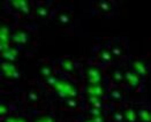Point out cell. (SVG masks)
Instances as JSON below:
<instances>
[{
    "mask_svg": "<svg viewBox=\"0 0 151 122\" xmlns=\"http://www.w3.org/2000/svg\"><path fill=\"white\" fill-rule=\"evenodd\" d=\"M133 68H134L135 74H140V75H145L147 74V68L143 65V62H141V61H134L133 62Z\"/></svg>",
    "mask_w": 151,
    "mask_h": 122,
    "instance_id": "cell-7",
    "label": "cell"
},
{
    "mask_svg": "<svg viewBox=\"0 0 151 122\" xmlns=\"http://www.w3.org/2000/svg\"><path fill=\"white\" fill-rule=\"evenodd\" d=\"M2 55L7 61H13L17 55V51L14 48L7 47V48H5V51H2Z\"/></svg>",
    "mask_w": 151,
    "mask_h": 122,
    "instance_id": "cell-8",
    "label": "cell"
},
{
    "mask_svg": "<svg viewBox=\"0 0 151 122\" xmlns=\"http://www.w3.org/2000/svg\"><path fill=\"white\" fill-rule=\"evenodd\" d=\"M2 70L5 73V76L9 78H19L20 74L16 69V67L12 62H5L2 63Z\"/></svg>",
    "mask_w": 151,
    "mask_h": 122,
    "instance_id": "cell-2",
    "label": "cell"
},
{
    "mask_svg": "<svg viewBox=\"0 0 151 122\" xmlns=\"http://www.w3.org/2000/svg\"><path fill=\"white\" fill-rule=\"evenodd\" d=\"M87 92L90 94V97H97V98H100L103 96V90L102 88L98 85V84H95V85H90L88 88Z\"/></svg>",
    "mask_w": 151,
    "mask_h": 122,
    "instance_id": "cell-6",
    "label": "cell"
},
{
    "mask_svg": "<svg viewBox=\"0 0 151 122\" xmlns=\"http://www.w3.org/2000/svg\"><path fill=\"white\" fill-rule=\"evenodd\" d=\"M140 115L142 116V119L144 118V120H149V119H151V115L148 113V112H147V111H141Z\"/></svg>",
    "mask_w": 151,
    "mask_h": 122,
    "instance_id": "cell-21",
    "label": "cell"
},
{
    "mask_svg": "<svg viewBox=\"0 0 151 122\" xmlns=\"http://www.w3.org/2000/svg\"><path fill=\"white\" fill-rule=\"evenodd\" d=\"M111 97H112V98H114V99H118V100H119V99L122 98V94H121L118 90H113V91L111 92Z\"/></svg>",
    "mask_w": 151,
    "mask_h": 122,
    "instance_id": "cell-17",
    "label": "cell"
},
{
    "mask_svg": "<svg viewBox=\"0 0 151 122\" xmlns=\"http://www.w3.org/2000/svg\"><path fill=\"white\" fill-rule=\"evenodd\" d=\"M112 59V53L108 50H102L100 51V60L103 62H110Z\"/></svg>",
    "mask_w": 151,
    "mask_h": 122,
    "instance_id": "cell-11",
    "label": "cell"
},
{
    "mask_svg": "<svg viewBox=\"0 0 151 122\" xmlns=\"http://www.w3.org/2000/svg\"><path fill=\"white\" fill-rule=\"evenodd\" d=\"M41 74L44 77H46V78L51 77L52 76V69H51V67H48V66H43V67L41 68Z\"/></svg>",
    "mask_w": 151,
    "mask_h": 122,
    "instance_id": "cell-13",
    "label": "cell"
},
{
    "mask_svg": "<svg viewBox=\"0 0 151 122\" xmlns=\"http://www.w3.org/2000/svg\"><path fill=\"white\" fill-rule=\"evenodd\" d=\"M36 13H37V15L41 16V17H46L47 14H48V11H47V8L44 7V6H39L37 8V11H36Z\"/></svg>",
    "mask_w": 151,
    "mask_h": 122,
    "instance_id": "cell-14",
    "label": "cell"
},
{
    "mask_svg": "<svg viewBox=\"0 0 151 122\" xmlns=\"http://www.w3.org/2000/svg\"><path fill=\"white\" fill-rule=\"evenodd\" d=\"M53 88L58 91V94H59V96L65 97V98H68V99L74 98L76 96V93H77L76 89L73 85H71L68 82H63V81H59V79H58V82L54 84Z\"/></svg>",
    "mask_w": 151,
    "mask_h": 122,
    "instance_id": "cell-1",
    "label": "cell"
},
{
    "mask_svg": "<svg viewBox=\"0 0 151 122\" xmlns=\"http://www.w3.org/2000/svg\"><path fill=\"white\" fill-rule=\"evenodd\" d=\"M125 81L132 87V88H137L140 84V78L134 72H126L125 73Z\"/></svg>",
    "mask_w": 151,
    "mask_h": 122,
    "instance_id": "cell-4",
    "label": "cell"
},
{
    "mask_svg": "<svg viewBox=\"0 0 151 122\" xmlns=\"http://www.w3.org/2000/svg\"><path fill=\"white\" fill-rule=\"evenodd\" d=\"M12 38L17 44H26L27 40H28V33L23 30L16 31L15 33L12 36Z\"/></svg>",
    "mask_w": 151,
    "mask_h": 122,
    "instance_id": "cell-5",
    "label": "cell"
},
{
    "mask_svg": "<svg viewBox=\"0 0 151 122\" xmlns=\"http://www.w3.org/2000/svg\"><path fill=\"white\" fill-rule=\"evenodd\" d=\"M87 76L88 79L91 83V85H95V84H98L102 79V74L99 72L98 68H95V67H91L87 70Z\"/></svg>",
    "mask_w": 151,
    "mask_h": 122,
    "instance_id": "cell-3",
    "label": "cell"
},
{
    "mask_svg": "<svg viewBox=\"0 0 151 122\" xmlns=\"http://www.w3.org/2000/svg\"><path fill=\"white\" fill-rule=\"evenodd\" d=\"M111 53L113 54V55H115V57H119L121 55V50L119 47H117V46H114L113 48H112V51H111Z\"/></svg>",
    "mask_w": 151,
    "mask_h": 122,
    "instance_id": "cell-19",
    "label": "cell"
},
{
    "mask_svg": "<svg viewBox=\"0 0 151 122\" xmlns=\"http://www.w3.org/2000/svg\"><path fill=\"white\" fill-rule=\"evenodd\" d=\"M46 82H47L48 84H51L52 87H54V84L58 82V79L54 76H51V77H48V78H46Z\"/></svg>",
    "mask_w": 151,
    "mask_h": 122,
    "instance_id": "cell-20",
    "label": "cell"
},
{
    "mask_svg": "<svg viewBox=\"0 0 151 122\" xmlns=\"http://www.w3.org/2000/svg\"><path fill=\"white\" fill-rule=\"evenodd\" d=\"M28 97H29V99L30 100H32V101H36L37 100V94L35 93V92H29V94H28Z\"/></svg>",
    "mask_w": 151,
    "mask_h": 122,
    "instance_id": "cell-22",
    "label": "cell"
},
{
    "mask_svg": "<svg viewBox=\"0 0 151 122\" xmlns=\"http://www.w3.org/2000/svg\"><path fill=\"white\" fill-rule=\"evenodd\" d=\"M61 67L66 72H73L74 70V63H73V61L68 60V59L61 60Z\"/></svg>",
    "mask_w": 151,
    "mask_h": 122,
    "instance_id": "cell-10",
    "label": "cell"
},
{
    "mask_svg": "<svg viewBox=\"0 0 151 122\" xmlns=\"http://www.w3.org/2000/svg\"><path fill=\"white\" fill-rule=\"evenodd\" d=\"M99 6H100V8H102L103 11H110V8H111L110 4L106 2V1H102V2L99 4Z\"/></svg>",
    "mask_w": 151,
    "mask_h": 122,
    "instance_id": "cell-18",
    "label": "cell"
},
{
    "mask_svg": "<svg viewBox=\"0 0 151 122\" xmlns=\"http://www.w3.org/2000/svg\"><path fill=\"white\" fill-rule=\"evenodd\" d=\"M114 119H117L118 121H120V120H122V116H121V114L117 113V114H114Z\"/></svg>",
    "mask_w": 151,
    "mask_h": 122,
    "instance_id": "cell-24",
    "label": "cell"
},
{
    "mask_svg": "<svg viewBox=\"0 0 151 122\" xmlns=\"http://www.w3.org/2000/svg\"><path fill=\"white\" fill-rule=\"evenodd\" d=\"M126 119H128L129 121H134L135 120V113H134V111L133 109H130V108H128L127 111H126Z\"/></svg>",
    "mask_w": 151,
    "mask_h": 122,
    "instance_id": "cell-15",
    "label": "cell"
},
{
    "mask_svg": "<svg viewBox=\"0 0 151 122\" xmlns=\"http://www.w3.org/2000/svg\"><path fill=\"white\" fill-rule=\"evenodd\" d=\"M67 105H68V106L75 107L76 106V100H75V99H73V98L68 99V100H67Z\"/></svg>",
    "mask_w": 151,
    "mask_h": 122,
    "instance_id": "cell-23",
    "label": "cell"
},
{
    "mask_svg": "<svg viewBox=\"0 0 151 122\" xmlns=\"http://www.w3.org/2000/svg\"><path fill=\"white\" fill-rule=\"evenodd\" d=\"M112 78H113V81L115 82V83H121L122 81H123V74L121 73L120 70H114L113 72V75H112Z\"/></svg>",
    "mask_w": 151,
    "mask_h": 122,
    "instance_id": "cell-12",
    "label": "cell"
},
{
    "mask_svg": "<svg viewBox=\"0 0 151 122\" xmlns=\"http://www.w3.org/2000/svg\"><path fill=\"white\" fill-rule=\"evenodd\" d=\"M59 21H60L62 24L68 23V22H69V16H68V14H61V15L59 16Z\"/></svg>",
    "mask_w": 151,
    "mask_h": 122,
    "instance_id": "cell-16",
    "label": "cell"
},
{
    "mask_svg": "<svg viewBox=\"0 0 151 122\" xmlns=\"http://www.w3.org/2000/svg\"><path fill=\"white\" fill-rule=\"evenodd\" d=\"M13 5H15L14 7L20 9L22 13L24 14H28L29 13V6H28V2L27 1H22V0H19V1H13Z\"/></svg>",
    "mask_w": 151,
    "mask_h": 122,
    "instance_id": "cell-9",
    "label": "cell"
}]
</instances>
